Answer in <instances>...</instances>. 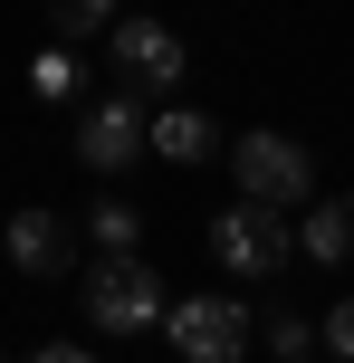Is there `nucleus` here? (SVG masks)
I'll list each match as a JSON object with an SVG mask.
<instances>
[{
	"label": "nucleus",
	"instance_id": "14",
	"mask_svg": "<svg viewBox=\"0 0 354 363\" xmlns=\"http://www.w3.org/2000/svg\"><path fill=\"white\" fill-rule=\"evenodd\" d=\"M316 345H336V363H354V296H345V306L316 325Z\"/></svg>",
	"mask_w": 354,
	"mask_h": 363
},
{
	"label": "nucleus",
	"instance_id": "2",
	"mask_svg": "<svg viewBox=\"0 0 354 363\" xmlns=\"http://www.w3.org/2000/svg\"><path fill=\"white\" fill-rule=\"evenodd\" d=\"M230 172H240V201H278V211H297L316 191V153L297 134H268V125L230 144Z\"/></svg>",
	"mask_w": 354,
	"mask_h": 363
},
{
	"label": "nucleus",
	"instance_id": "1",
	"mask_svg": "<svg viewBox=\"0 0 354 363\" xmlns=\"http://www.w3.org/2000/svg\"><path fill=\"white\" fill-rule=\"evenodd\" d=\"M77 306H87L96 335H144V325H163L172 296H163V277H153L134 249H106V258L87 268V287H77Z\"/></svg>",
	"mask_w": 354,
	"mask_h": 363
},
{
	"label": "nucleus",
	"instance_id": "8",
	"mask_svg": "<svg viewBox=\"0 0 354 363\" xmlns=\"http://www.w3.org/2000/svg\"><path fill=\"white\" fill-rule=\"evenodd\" d=\"M144 144L163 153V163H211V144H221V125H211L201 106H153V115H144Z\"/></svg>",
	"mask_w": 354,
	"mask_h": 363
},
{
	"label": "nucleus",
	"instance_id": "9",
	"mask_svg": "<svg viewBox=\"0 0 354 363\" xmlns=\"http://www.w3.org/2000/svg\"><path fill=\"white\" fill-rule=\"evenodd\" d=\"M297 258H316V268H345V258H354V201H316V211H306Z\"/></svg>",
	"mask_w": 354,
	"mask_h": 363
},
{
	"label": "nucleus",
	"instance_id": "15",
	"mask_svg": "<svg viewBox=\"0 0 354 363\" xmlns=\"http://www.w3.org/2000/svg\"><path fill=\"white\" fill-rule=\"evenodd\" d=\"M29 363H96V354H87V345H38Z\"/></svg>",
	"mask_w": 354,
	"mask_h": 363
},
{
	"label": "nucleus",
	"instance_id": "6",
	"mask_svg": "<svg viewBox=\"0 0 354 363\" xmlns=\"http://www.w3.org/2000/svg\"><path fill=\"white\" fill-rule=\"evenodd\" d=\"M134 153H144V96H134V86L77 106V163H87V172H125Z\"/></svg>",
	"mask_w": 354,
	"mask_h": 363
},
{
	"label": "nucleus",
	"instance_id": "7",
	"mask_svg": "<svg viewBox=\"0 0 354 363\" xmlns=\"http://www.w3.org/2000/svg\"><path fill=\"white\" fill-rule=\"evenodd\" d=\"M67 258H77V230H67L57 211H19V220H10V268H29V277H57Z\"/></svg>",
	"mask_w": 354,
	"mask_h": 363
},
{
	"label": "nucleus",
	"instance_id": "4",
	"mask_svg": "<svg viewBox=\"0 0 354 363\" xmlns=\"http://www.w3.org/2000/svg\"><path fill=\"white\" fill-rule=\"evenodd\" d=\"M106 48H115V77H125L134 96H172L192 77V48L163 29V19H125V10H115L106 19Z\"/></svg>",
	"mask_w": 354,
	"mask_h": 363
},
{
	"label": "nucleus",
	"instance_id": "10",
	"mask_svg": "<svg viewBox=\"0 0 354 363\" xmlns=\"http://www.w3.org/2000/svg\"><path fill=\"white\" fill-rule=\"evenodd\" d=\"M77 86H87V67H77V48H67V38H48V48L29 57V96H48V106H67Z\"/></svg>",
	"mask_w": 354,
	"mask_h": 363
},
{
	"label": "nucleus",
	"instance_id": "5",
	"mask_svg": "<svg viewBox=\"0 0 354 363\" xmlns=\"http://www.w3.org/2000/svg\"><path fill=\"white\" fill-rule=\"evenodd\" d=\"M163 335L182 363H240L249 354V306L240 296H182V306H163Z\"/></svg>",
	"mask_w": 354,
	"mask_h": 363
},
{
	"label": "nucleus",
	"instance_id": "3",
	"mask_svg": "<svg viewBox=\"0 0 354 363\" xmlns=\"http://www.w3.org/2000/svg\"><path fill=\"white\" fill-rule=\"evenodd\" d=\"M211 249H221V268H240V277H278L287 258H297V230H287L278 201H230V211L211 220Z\"/></svg>",
	"mask_w": 354,
	"mask_h": 363
},
{
	"label": "nucleus",
	"instance_id": "13",
	"mask_svg": "<svg viewBox=\"0 0 354 363\" xmlns=\"http://www.w3.org/2000/svg\"><path fill=\"white\" fill-rule=\"evenodd\" d=\"M96 249H134V239H144V220H134V201H96Z\"/></svg>",
	"mask_w": 354,
	"mask_h": 363
},
{
	"label": "nucleus",
	"instance_id": "11",
	"mask_svg": "<svg viewBox=\"0 0 354 363\" xmlns=\"http://www.w3.org/2000/svg\"><path fill=\"white\" fill-rule=\"evenodd\" d=\"M249 345H268L278 363H306V345H316V325H306L297 306H268V315H249Z\"/></svg>",
	"mask_w": 354,
	"mask_h": 363
},
{
	"label": "nucleus",
	"instance_id": "12",
	"mask_svg": "<svg viewBox=\"0 0 354 363\" xmlns=\"http://www.w3.org/2000/svg\"><path fill=\"white\" fill-rule=\"evenodd\" d=\"M115 10H125V0H48V29L57 38H106Z\"/></svg>",
	"mask_w": 354,
	"mask_h": 363
}]
</instances>
